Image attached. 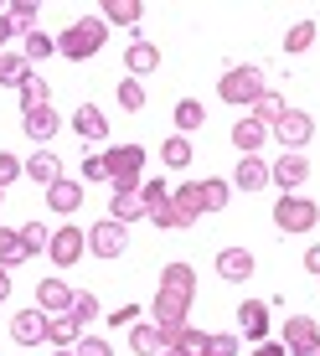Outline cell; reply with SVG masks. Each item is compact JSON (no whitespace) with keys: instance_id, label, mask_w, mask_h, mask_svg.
Masks as SVG:
<instances>
[{"instance_id":"obj_52","label":"cell","mask_w":320,"mask_h":356,"mask_svg":"<svg viewBox=\"0 0 320 356\" xmlns=\"http://www.w3.org/2000/svg\"><path fill=\"white\" fill-rule=\"evenodd\" d=\"M160 356H186V351H181V346H166V351H160Z\"/></svg>"},{"instance_id":"obj_36","label":"cell","mask_w":320,"mask_h":356,"mask_svg":"<svg viewBox=\"0 0 320 356\" xmlns=\"http://www.w3.org/2000/svg\"><path fill=\"white\" fill-rule=\"evenodd\" d=\"M140 202H145V217H150V212H160V207H166L170 202V186H166V181H145V186H140Z\"/></svg>"},{"instance_id":"obj_25","label":"cell","mask_w":320,"mask_h":356,"mask_svg":"<svg viewBox=\"0 0 320 356\" xmlns=\"http://www.w3.org/2000/svg\"><path fill=\"white\" fill-rule=\"evenodd\" d=\"M227 196H232V186L227 181H196V207H202V212H223L227 207Z\"/></svg>"},{"instance_id":"obj_23","label":"cell","mask_w":320,"mask_h":356,"mask_svg":"<svg viewBox=\"0 0 320 356\" xmlns=\"http://www.w3.org/2000/svg\"><path fill=\"white\" fill-rule=\"evenodd\" d=\"M36 305H42L47 315H57V310L72 305V289L63 284V279H42V284H36Z\"/></svg>"},{"instance_id":"obj_43","label":"cell","mask_w":320,"mask_h":356,"mask_svg":"<svg viewBox=\"0 0 320 356\" xmlns=\"http://www.w3.org/2000/svg\"><path fill=\"white\" fill-rule=\"evenodd\" d=\"M21 170H26V165H21V161H16V155H6V150H0V191H6V186H10V181H16V176H21Z\"/></svg>"},{"instance_id":"obj_5","label":"cell","mask_w":320,"mask_h":356,"mask_svg":"<svg viewBox=\"0 0 320 356\" xmlns=\"http://www.w3.org/2000/svg\"><path fill=\"white\" fill-rule=\"evenodd\" d=\"M274 222H279V232H310L320 222V207L310 202V196H279L274 202Z\"/></svg>"},{"instance_id":"obj_38","label":"cell","mask_w":320,"mask_h":356,"mask_svg":"<svg viewBox=\"0 0 320 356\" xmlns=\"http://www.w3.org/2000/svg\"><path fill=\"white\" fill-rule=\"evenodd\" d=\"M36 10H42V0H16V6H10L16 31H36Z\"/></svg>"},{"instance_id":"obj_26","label":"cell","mask_w":320,"mask_h":356,"mask_svg":"<svg viewBox=\"0 0 320 356\" xmlns=\"http://www.w3.org/2000/svg\"><path fill=\"white\" fill-rule=\"evenodd\" d=\"M26 176L36 181V186H52V181H63V165H57L52 150H36L31 161H26Z\"/></svg>"},{"instance_id":"obj_12","label":"cell","mask_w":320,"mask_h":356,"mask_svg":"<svg viewBox=\"0 0 320 356\" xmlns=\"http://www.w3.org/2000/svg\"><path fill=\"white\" fill-rule=\"evenodd\" d=\"M253 253L248 248H223V253H217V274H223V279H232V284H243V279H253Z\"/></svg>"},{"instance_id":"obj_47","label":"cell","mask_w":320,"mask_h":356,"mask_svg":"<svg viewBox=\"0 0 320 356\" xmlns=\"http://www.w3.org/2000/svg\"><path fill=\"white\" fill-rule=\"evenodd\" d=\"M16 36V21H10V10H0V42H10Z\"/></svg>"},{"instance_id":"obj_40","label":"cell","mask_w":320,"mask_h":356,"mask_svg":"<svg viewBox=\"0 0 320 356\" xmlns=\"http://www.w3.org/2000/svg\"><path fill=\"white\" fill-rule=\"evenodd\" d=\"M67 310H72V315H78V325H88V321H93V315H98V300H93V294H88V289H78V294H72V305H67Z\"/></svg>"},{"instance_id":"obj_48","label":"cell","mask_w":320,"mask_h":356,"mask_svg":"<svg viewBox=\"0 0 320 356\" xmlns=\"http://www.w3.org/2000/svg\"><path fill=\"white\" fill-rule=\"evenodd\" d=\"M289 356H320V336H315V341H300V346H294Z\"/></svg>"},{"instance_id":"obj_24","label":"cell","mask_w":320,"mask_h":356,"mask_svg":"<svg viewBox=\"0 0 320 356\" xmlns=\"http://www.w3.org/2000/svg\"><path fill=\"white\" fill-rule=\"evenodd\" d=\"M31 259V248H26V238H21V227L10 232V227H0V268H16V264H26Z\"/></svg>"},{"instance_id":"obj_42","label":"cell","mask_w":320,"mask_h":356,"mask_svg":"<svg viewBox=\"0 0 320 356\" xmlns=\"http://www.w3.org/2000/svg\"><path fill=\"white\" fill-rule=\"evenodd\" d=\"M243 341L238 336H207V356H238Z\"/></svg>"},{"instance_id":"obj_18","label":"cell","mask_w":320,"mask_h":356,"mask_svg":"<svg viewBox=\"0 0 320 356\" xmlns=\"http://www.w3.org/2000/svg\"><path fill=\"white\" fill-rule=\"evenodd\" d=\"M47 207H52V212H78L83 207V186L78 181H52V186H47Z\"/></svg>"},{"instance_id":"obj_17","label":"cell","mask_w":320,"mask_h":356,"mask_svg":"<svg viewBox=\"0 0 320 356\" xmlns=\"http://www.w3.org/2000/svg\"><path fill=\"white\" fill-rule=\"evenodd\" d=\"M72 129L83 134V140H109V119H104V108H93V104H83L78 114H72Z\"/></svg>"},{"instance_id":"obj_2","label":"cell","mask_w":320,"mask_h":356,"mask_svg":"<svg viewBox=\"0 0 320 356\" xmlns=\"http://www.w3.org/2000/svg\"><path fill=\"white\" fill-rule=\"evenodd\" d=\"M104 42H109V26H104V16H78L72 26L57 36V52L67 57V63H83V57H93V52H104Z\"/></svg>"},{"instance_id":"obj_10","label":"cell","mask_w":320,"mask_h":356,"mask_svg":"<svg viewBox=\"0 0 320 356\" xmlns=\"http://www.w3.org/2000/svg\"><path fill=\"white\" fill-rule=\"evenodd\" d=\"M170 212H176V232H186L202 222V207H196V181L191 186H170Z\"/></svg>"},{"instance_id":"obj_9","label":"cell","mask_w":320,"mask_h":356,"mask_svg":"<svg viewBox=\"0 0 320 356\" xmlns=\"http://www.w3.org/2000/svg\"><path fill=\"white\" fill-rule=\"evenodd\" d=\"M305 176H310V161H305V155H294V150H285L274 165H269V181H274V186H285V191H294Z\"/></svg>"},{"instance_id":"obj_6","label":"cell","mask_w":320,"mask_h":356,"mask_svg":"<svg viewBox=\"0 0 320 356\" xmlns=\"http://www.w3.org/2000/svg\"><path fill=\"white\" fill-rule=\"evenodd\" d=\"M274 140H279V150H294V155H300L305 145L315 140V119H310V114H300V108H289V114L274 124Z\"/></svg>"},{"instance_id":"obj_8","label":"cell","mask_w":320,"mask_h":356,"mask_svg":"<svg viewBox=\"0 0 320 356\" xmlns=\"http://www.w3.org/2000/svg\"><path fill=\"white\" fill-rule=\"evenodd\" d=\"M83 248H88V232H78V227H57L52 243H47V253H52L57 268H72L83 259Z\"/></svg>"},{"instance_id":"obj_45","label":"cell","mask_w":320,"mask_h":356,"mask_svg":"<svg viewBox=\"0 0 320 356\" xmlns=\"http://www.w3.org/2000/svg\"><path fill=\"white\" fill-rule=\"evenodd\" d=\"M78 356H114V351H109V341H98V336H83V341H78Z\"/></svg>"},{"instance_id":"obj_50","label":"cell","mask_w":320,"mask_h":356,"mask_svg":"<svg viewBox=\"0 0 320 356\" xmlns=\"http://www.w3.org/2000/svg\"><path fill=\"white\" fill-rule=\"evenodd\" d=\"M258 356H285V346L279 341H258Z\"/></svg>"},{"instance_id":"obj_13","label":"cell","mask_w":320,"mask_h":356,"mask_svg":"<svg viewBox=\"0 0 320 356\" xmlns=\"http://www.w3.org/2000/svg\"><path fill=\"white\" fill-rule=\"evenodd\" d=\"M47 341L52 346H72V341H83V325H78V315L72 310H57V315H47Z\"/></svg>"},{"instance_id":"obj_22","label":"cell","mask_w":320,"mask_h":356,"mask_svg":"<svg viewBox=\"0 0 320 356\" xmlns=\"http://www.w3.org/2000/svg\"><path fill=\"white\" fill-rule=\"evenodd\" d=\"M125 67H129V78H145V72H155V67H160V47H150V42H129Z\"/></svg>"},{"instance_id":"obj_35","label":"cell","mask_w":320,"mask_h":356,"mask_svg":"<svg viewBox=\"0 0 320 356\" xmlns=\"http://www.w3.org/2000/svg\"><path fill=\"white\" fill-rule=\"evenodd\" d=\"M52 52H57V42H52V36H47L42 26H36V31H26V52H21L26 63H42V57H52Z\"/></svg>"},{"instance_id":"obj_11","label":"cell","mask_w":320,"mask_h":356,"mask_svg":"<svg viewBox=\"0 0 320 356\" xmlns=\"http://www.w3.org/2000/svg\"><path fill=\"white\" fill-rule=\"evenodd\" d=\"M170 336H176V330H160V325H140V321L129 325V346L140 351V356H160V351L170 346Z\"/></svg>"},{"instance_id":"obj_27","label":"cell","mask_w":320,"mask_h":356,"mask_svg":"<svg viewBox=\"0 0 320 356\" xmlns=\"http://www.w3.org/2000/svg\"><path fill=\"white\" fill-rule=\"evenodd\" d=\"M109 217H114V222H134V217H145V202H140V191H114L109 196Z\"/></svg>"},{"instance_id":"obj_29","label":"cell","mask_w":320,"mask_h":356,"mask_svg":"<svg viewBox=\"0 0 320 356\" xmlns=\"http://www.w3.org/2000/svg\"><path fill=\"white\" fill-rule=\"evenodd\" d=\"M31 78V63L16 52H0V83H10V88H21V83Z\"/></svg>"},{"instance_id":"obj_3","label":"cell","mask_w":320,"mask_h":356,"mask_svg":"<svg viewBox=\"0 0 320 356\" xmlns=\"http://www.w3.org/2000/svg\"><path fill=\"white\" fill-rule=\"evenodd\" d=\"M264 93V72L248 67V63H238V67H227L223 72V83H217V98L232 108H253V98Z\"/></svg>"},{"instance_id":"obj_39","label":"cell","mask_w":320,"mask_h":356,"mask_svg":"<svg viewBox=\"0 0 320 356\" xmlns=\"http://www.w3.org/2000/svg\"><path fill=\"white\" fill-rule=\"evenodd\" d=\"M119 104H125L129 114H140V108H145V83L140 78H125V83H119Z\"/></svg>"},{"instance_id":"obj_28","label":"cell","mask_w":320,"mask_h":356,"mask_svg":"<svg viewBox=\"0 0 320 356\" xmlns=\"http://www.w3.org/2000/svg\"><path fill=\"white\" fill-rule=\"evenodd\" d=\"M264 140H269V129L258 124V119H238V124H232V145H238L243 155H253Z\"/></svg>"},{"instance_id":"obj_16","label":"cell","mask_w":320,"mask_h":356,"mask_svg":"<svg viewBox=\"0 0 320 356\" xmlns=\"http://www.w3.org/2000/svg\"><path fill=\"white\" fill-rule=\"evenodd\" d=\"M285 114H289L285 93H269V88H264V93L253 98V114H248V119H258V124H264V129H274V124H279V119H285Z\"/></svg>"},{"instance_id":"obj_53","label":"cell","mask_w":320,"mask_h":356,"mask_svg":"<svg viewBox=\"0 0 320 356\" xmlns=\"http://www.w3.org/2000/svg\"><path fill=\"white\" fill-rule=\"evenodd\" d=\"M57 356H78V351H57Z\"/></svg>"},{"instance_id":"obj_7","label":"cell","mask_w":320,"mask_h":356,"mask_svg":"<svg viewBox=\"0 0 320 356\" xmlns=\"http://www.w3.org/2000/svg\"><path fill=\"white\" fill-rule=\"evenodd\" d=\"M88 248L98 253V259H119V253L129 248V232L125 222H114V217H104L98 227H88Z\"/></svg>"},{"instance_id":"obj_34","label":"cell","mask_w":320,"mask_h":356,"mask_svg":"<svg viewBox=\"0 0 320 356\" xmlns=\"http://www.w3.org/2000/svg\"><path fill=\"white\" fill-rule=\"evenodd\" d=\"M320 336V325L310 321V315H289V321H285V341H289V346H300V341H315Z\"/></svg>"},{"instance_id":"obj_20","label":"cell","mask_w":320,"mask_h":356,"mask_svg":"<svg viewBox=\"0 0 320 356\" xmlns=\"http://www.w3.org/2000/svg\"><path fill=\"white\" fill-rule=\"evenodd\" d=\"M232 181H238V191H264L269 186V165L258 161V155H243L238 170H232Z\"/></svg>"},{"instance_id":"obj_41","label":"cell","mask_w":320,"mask_h":356,"mask_svg":"<svg viewBox=\"0 0 320 356\" xmlns=\"http://www.w3.org/2000/svg\"><path fill=\"white\" fill-rule=\"evenodd\" d=\"M21 238H26V248H31V259H36V253H47V243H52V232H47L42 222H26V227H21Z\"/></svg>"},{"instance_id":"obj_37","label":"cell","mask_w":320,"mask_h":356,"mask_svg":"<svg viewBox=\"0 0 320 356\" xmlns=\"http://www.w3.org/2000/svg\"><path fill=\"white\" fill-rule=\"evenodd\" d=\"M47 98H52V88H47L42 78H26V83H21V108H26V114H31V108H47Z\"/></svg>"},{"instance_id":"obj_32","label":"cell","mask_w":320,"mask_h":356,"mask_svg":"<svg viewBox=\"0 0 320 356\" xmlns=\"http://www.w3.org/2000/svg\"><path fill=\"white\" fill-rule=\"evenodd\" d=\"M160 161H166V165H191V140H186V134H170V140L166 145H160Z\"/></svg>"},{"instance_id":"obj_30","label":"cell","mask_w":320,"mask_h":356,"mask_svg":"<svg viewBox=\"0 0 320 356\" xmlns=\"http://www.w3.org/2000/svg\"><path fill=\"white\" fill-rule=\"evenodd\" d=\"M310 42H315V21H294V26L285 31V52H289V57L310 52Z\"/></svg>"},{"instance_id":"obj_4","label":"cell","mask_w":320,"mask_h":356,"mask_svg":"<svg viewBox=\"0 0 320 356\" xmlns=\"http://www.w3.org/2000/svg\"><path fill=\"white\" fill-rule=\"evenodd\" d=\"M104 165H109V186H114V191H140V170H145V150H140V145H119V150H109Z\"/></svg>"},{"instance_id":"obj_46","label":"cell","mask_w":320,"mask_h":356,"mask_svg":"<svg viewBox=\"0 0 320 356\" xmlns=\"http://www.w3.org/2000/svg\"><path fill=\"white\" fill-rule=\"evenodd\" d=\"M134 315H140V310H134V305H125V310H114L109 321H114V325H134Z\"/></svg>"},{"instance_id":"obj_21","label":"cell","mask_w":320,"mask_h":356,"mask_svg":"<svg viewBox=\"0 0 320 356\" xmlns=\"http://www.w3.org/2000/svg\"><path fill=\"white\" fill-rule=\"evenodd\" d=\"M238 325H243V336H248V341H264L269 336V305L264 300H248L238 310Z\"/></svg>"},{"instance_id":"obj_33","label":"cell","mask_w":320,"mask_h":356,"mask_svg":"<svg viewBox=\"0 0 320 356\" xmlns=\"http://www.w3.org/2000/svg\"><path fill=\"white\" fill-rule=\"evenodd\" d=\"M202 119H207V108L196 104V98H181V104H176V129H181V134L202 129Z\"/></svg>"},{"instance_id":"obj_44","label":"cell","mask_w":320,"mask_h":356,"mask_svg":"<svg viewBox=\"0 0 320 356\" xmlns=\"http://www.w3.org/2000/svg\"><path fill=\"white\" fill-rule=\"evenodd\" d=\"M83 181H109V165H104V155H88V161H83Z\"/></svg>"},{"instance_id":"obj_19","label":"cell","mask_w":320,"mask_h":356,"mask_svg":"<svg viewBox=\"0 0 320 356\" xmlns=\"http://www.w3.org/2000/svg\"><path fill=\"white\" fill-rule=\"evenodd\" d=\"M104 26H140V16H145V6L140 0H104Z\"/></svg>"},{"instance_id":"obj_1","label":"cell","mask_w":320,"mask_h":356,"mask_svg":"<svg viewBox=\"0 0 320 356\" xmlns=\"http://www.w3.org/2000/svg\"><path fill=\"white\" fill-rule=\"evenodd\" d=\"M191 300H196V274H191V264H166V274H160V289H155V305H150L155 325H160V330L186 325Z\"/></svg>"},{"instance_id":"obj_49","label":"cell","mask_w":320,"mask_h":356,"mask_svg":"<svg viewBox=\"0 0 320 356\" xmlns=\"http://www.w3.org/2000/svg\"><path fill=\"white\" fill-rule=\"evenodd\" d=\"M305 268H310V274H320V243H315V248H305Z\"/></svg>"},{"instance_id":"obj_14","label":"cell","mask_w":320,"mask_h":356,"mask_svg":"<svg viewBox=\"0 0 320 356\" xmlns=\"http://www.w3.org/2000/svg\"><path fill=\"white\" fill-rule=\"evenodd\" d=\"M21 129H26V140H36V145H47L57 129H63V119L52 114V108H31V114H21Z\"/></svg>"},{"instance_id":"obj_31","label":"cell","mask_w":320,"mask_h":356,"mask_svg":"<svg viewBox=\"0 0 320 356\" xmlns=\"http://www.w3.org/2000/svg\"><path fill=\"white\" fill-rule=\"evenodd\" d=\"M170 346H181L186 356H207V330H196V325H176Z\"/></svg>"},{"instance_id":"obj_15","label":"cell","mask_w":320,"mask_h":356,"mask_svg":"<svg viewBox=\"0 0 320 356\" xmlns=\"http://www.w3.org/2000/svg\"><path fill=\"white\" fill-rule=\"evenodd\" d=\"M10 341H16V346H36V341H47V315H36V310L16 315V321H10Z\"/></svg>"},{"instance_id":"obj_51","label":"cell","mask_w":320,"mask_h":356,"mask_svg":"<svg viewBox=\"0 0 320 356\" xmlns=\"http://www.w3.org/2000/svg\"><path fill=\"white\" fill-rule=\"evenodd\" d=\"M6 294H10V268H0V305H6Z\"/></svg>"}]
</instances>
